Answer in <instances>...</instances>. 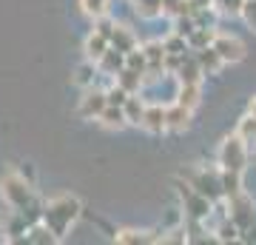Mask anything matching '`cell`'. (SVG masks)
I'll use <instances>...</instances> for the list:
<instances>
[{"mask_svg": "<svg viewBox=\"0 0 256 245\" xmlns=\"http://www.w3.org/2000/svg\"><path fill=\"white\" fill-rule=\"evenodd\" d=\"M77 217H80V200L72 197V194H57V197H52V200L46 202L43 214H40V219H43L60 239H63L66 231L74 225Z\"/></svg>", "mask_w": 256, "mask_h": 245, "instance_id": "cell-1", "label": "cell"}, {"mask_svg": "<svg viewBox=\"0 0 256 245\" xmlns=\"http://www.w3.org/2000/svg\"><path fill=\"white\" fill-rule=\"evenodd\" d=\"M0 188H3V200L9 202L12 208L26 217V208L32 205V185H28L20 174H6L0 180Z\"/></svg>", "mask_w": 256, "mask_h": 245, "instance_id": "cell-2", "label": "cell"}, {"mask_svg": "<svg viewBox=\"0 0 256 245\" xmlns=\"http://www.w3.org/2000/svg\"><path fill=\"white\" fill-rule=\"evenodd\" d=\"M248 163V143L239 134L228 137L220 148V165L228 168V171H245Z\"/></svg>", "mask_w": 256, "mask_h": 245, "instance_id": "cell-3", "label": "cell"}, {"mask_svg": "<svg viewBox=\"0 0 256 245\" xmlns=\"http://www.w3.org/2000/svg\"><path fill=\"white\" fill-rule=\"evenodd\" d=\"M180 194H182V200H185V211H188V217H194V219H208L210 217L214 200L205 197V194H200L191 182H188V185H180Z\"/></svg>", "mask_w": 256, "mask_h": 245, "instance_id": "cell-4", "label": "cell"}, {"mask_svg": "<svg viewBox=\"0 0 256 245\" xmlns=\"http://www.w3.org/2000/svg\"><path fill=\"white\" fill-rule=\"evenodd\" d=\"M228 217L239 225L242 234L254 228V200L248 197L245 191H239L236 197H230V214H228Z\"/></svg>", "mask_w": 256, "mask_h": 245, "instance_id": "cell-5", "label": "cell"}, {"mask_svg": "<svg viewBox=\"0 0 256 245\" xmlns=\"http://www.w3.org/2000/svg\"><path fill=\"white\" fill-rule=\"evenodd\" d=\"M214 49L220 52V57L225 63H239L245 57V43L236 40V37H228V35H216L214 37Z\"/></svg>", "mask_w": 256, "mask_h": 245, "instance_id": "cell-6", "label": "cell"}, {"mask_svg": "<svg viewBox=\"0 0 256 245\" xmlns=\"http://www.w3.org/2000/svg\"><path fill=\"white\" fill-rule=\"evenodd\" d=\"M108 106V91H94L88 89L86 91V97L80 100V117L86 120H97L102 114V109Z\"/></svg>", "mask_w": 256, "mask_h": 245, "instance_id": "cell-7", "label": "cell"}, {"mask_svg": "<svg viewBox=\"0 0 256 245\" xmlns=\"http://www.w3.org/2000/svg\"><path fill=\"white\" fill-rule=\"evenodd\" d=\"M111 49V37L102 32V29H97V32H92L88 35V40H86V57L88 60H94V63H100V57L106 55Z\"/></svg>", "mask_w": 256, "mask_h": 245, "instance_id": "cell-8", "label": "cell"}, {"mask_svg": "<svg viewBox=\"0 0 256 245\" xmlns=\"http://www.w3.org/2000/svg\"><path fill=\"white\" fill-rule=\"evenodd\" d=\"M140 126L146 128V131H151V134H162V131H168L165 109H162V106H156V103H151V106L146 109V117H142Z\"/></svg>", "mask_w": 256, "mask_h": 245, "instance_id": "cell-9", "label": "cell"}, {"mask_svg": "<svg viewBox=\"0 0 256 245\" xmlns=\"http://www.w3.org/2000/svg\"><path fill=\"white\" fill-rule=\"evenodd\" d=\"M191 111L188 106H182V103H174V106H168L165 109V120H168V131H182L185 126H188V120H191Z\"/></svg>", "mask_w": 256, "mask_h": 245, "instance_id": "cell-10", "label": "cell"}, {"mask_svg": "<svg viewBox=\"0 0 256 245\" xmlns=\"http://www.w3.org/2000/svg\"><path fill=\"white\" fill-rule=\"evenodd\" d=\"M196 60H200V66H202V72H205V74H220L222 63H225V60L220 57V52H216L214 46H210V49H208V46H205V49H200Z\"/></svg>", "mask_w": 256, "mask_h": 245, "instance_id": "cell-11", "label": "cell"}, {"mask_svg": "<svg viewBox=\"0 0 256 245\" xmlns=\"http://www.w3.org/2000/svg\"><path fill=\"white\" fill-rule=\"evenodd\" d=\"M102 123L106 128H122L128 123V117H126V109L122 106H114V103H108L106 109H102V114L97 117Z\"/></svg>", "mask_w": 256, "mask_h": 245, "instance_id": "cell-12", "label": "cell"}, {"mask_svg": "<svg viewBox=\"0 0 256 245\" xmlns=\"http://www.w3.org/2000/svg\"><path fill=\"white\" fill-rule=\"evenodd\" d=\"M114 242L122 245H140V242H156V236H151V231H134V228H122L114 234Z\"/></svg>", "mask_w": 256, "mask_h": 245, "instance_id": "cell-13", "label": "cell"}, {"mask_svg": "<svg viewBox=\"0 0 256 245\" xmlns=\"http://www.w3.org/2000/svg\"><path fill=\"white\" fill-rule=\"evenodd\" d=\"M122 109H126L128 123H131V126H140V123H142V117H146V109H148V106L140 100L137 91H134V94H128V100H126V106H122Z\"/></svg>", "mask_w": 256, "mask_h": 245, "instance_id": "cell-14", "label": "cell"}, {"mask_svg": "<svg viewBox=\"0 0 256 245\" xmlns=\"http://www.w3.org/2000/svg\"><path fill=\"white\" fill-rule=\"evenodd\" d=\"M111 46L128 55V52H134V49H137V40H134V35H131L128 29L114 26V29H111Z\"/></svg>", "mask_w": 256, "mask_h": 245, "instance_id": "cell-15", "label": "cell"}, {"mask_svg": "<svg viewBox=\"0 0 256 245\" xmlns=\"http://www.w3.org/2000/svg\"><path fill=\"white\" fill-rule=\"evenodd\" d=\"M236 134L248 143V148H256V114H250V111H248L245 117L239 120Z\"/></svg>", "mask_w": 256, "mask_h": 245, "instance_id": "cell-16", "label": "cell"}, {"mask_svg": "<svg viewBox=\"0 0 256 245\" xmlns=\"http://www.w3.org/2000/svg\"><path fill=\"white\" fill-rule=\"evenodd\" d=\"M176 103H182L188 109H196L200 106V83H182V89L176 94Z\"/></svg>", "mask_w": 256, "mask_h": 245, "instance_id": "cell-17", "label": "cell"}, {"mask_svg": "<svg viewBox=\"0 0 256 245\" xmlns=\"http://www.w3.org/2000/svg\"><path fill=\"white\" fill-rule=\"evenodd\" d=\"M137 3V12L142 18H156L165 12V0H134Z\"/></svg>", "mask_w": 256, "mask_h": 245, "instance_id": "cell-18", "label": "cell"}, {"mask_svg": "<svg viewBox=\"0 0 256 245\" xmlns=\"http://www.w3.org/2000/svg\"><path fill=\"white\" fill-rule=\"evenodd\" d=\"M80 6L88 18L100 20V18H106V12H108V0H80Z\"/></svg>", "mask_w": 256, "mask_h": 245, "instance_id": "cell-19", "label": "cell"}, {"mask_svg": "<svg viewBox=\"0 0 256 245\" xmlns=\"http://www.w3.org/2000/svg\"><path fill=\"white\" fill-rule=\"evenodd\" d=\"M248 0H214V9L222 15H242Z\"/></svg>", "mask_w": 256, "mask_h": 245, "instance_id": "cell-20", "label": "cell"}, {"mask_svg": "<svg viewBox=\"0 0 256 245\" xmlns=\"http://www.w3.org/2000/svg\"><path fill=\"white\" fill-rule=\"evenodd\" d=\"M94 66H82L80 72H77V77H74V83H77V86H92L94 83Z\"/></svg>", "mask_w": 256, "mask_h": 245, "instance_id": "cell-21", "label": "cell"}, {"mask_svg": "<svg viewBox=\"0 0 256 245\" xmlns=\"http://www.w3.org/2000/svg\"><path fill=\"white\" fill-rule=\"evenodd\" d=\"M242 15H245V20L256 29V0H248V3H245V9H242Z\"/></svg>", "mask_w": 256, "mask_h": 245, "instance_id": "cell-22", "label": "cell"}, {"mask_svg": "<svg viewBox=\"0 0 256 245\" xmlns=\"http://www.w3.org/2000/svg\"><path fill=\"white\" fill-rule=\"evenodd\" d=\"M248 111H250V114H256V97L250 100V106H248Z\"/></svg>", "mask_w": 256, "mask_h": 245, "instance_id": "cell-23", "label": "cell"}]
</instances>
